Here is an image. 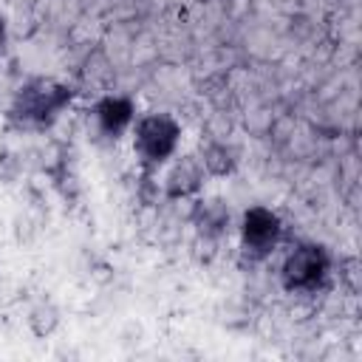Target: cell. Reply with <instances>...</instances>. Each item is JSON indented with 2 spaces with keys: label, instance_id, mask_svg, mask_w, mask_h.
<instances>
[{
  "label": "cell",
  "instance_id": "obj_1",
  "mask_svg": "<svg viewBox=\"0 0 362 362\" xmlns=\"http://www.w3.org/2000/svg\"><path fill=\"white\" fill-rule=\"evenodd\" d=\"M178 136L181 127L175 124V119H170L167 113H150L133 124V150L147 167H158L175 153Z\"/></svg>",
  "mask_w": 362,
  "mask_h": 362
},
{
  "label": "cell",
  "instance_id": "obj_2",
  "mask_svg": "<svg viewBox=\"0 0 362 362\" xmlns=\"http://www.w3.org/2000/svg\"><path fill=\"white\" fill-rule=\"evenodd\" d=\"M71 102V88L51 82V79H37L31 85H25L14 102V119H20L23 124H48L65 105Z\"/></svg>",
  "mask_w": 362,
  "mask_h": 362
},
{
  "label": "cell",
  "instance_id": "obj_3",
  "mask_svg": "<svg viewBox=\"0 0 362 362\" xmlns=\"http://www.w3.org/2000/svg\"><path fill=\"white\" fill-rule=\"evenodd\" d=\"M331 269L328 252L317 243H300L283 263V286L288 291H314L322 286Z\"/></svg>",
  "mask_w": 362,
  "mask_h": 362
},
{
  "label": "cell",
  "instance_id": "obj_4",
  "mask_svg": "<svg viewBox=\"0 0 362 362\" xmlns=\"http://www.w3.org/2000/svg\"><path fill=\"white\" fill-rule=\"evenodd\" d=\"M280 232H283L280 218L266 206H252L240 218L243 252L255 260H263L266 255H272V249L280 243Z\"/></svg>",
  "mask_w": 362,
  "mask_h": 362
},
{
  "label": "cell",
  "instance_id": "obj_5",
  "mask_svg": "<svg viewBox=\"0 0 362 362\" xmlns=\"http://www.w3.org/2000/svg\"><path fill=\"white\" fill-rule=\"evenodd\" d=\"M93 119H96L99 133L116 141V139H122V136L133 127V122H136V107H133V102H130L127 96H105V99L96 102Z\"/></svg>",
  "mask_w": 362,
  "mask_h": 362
},
{
  "label": "cell",
  "instance_id": "obj_6",
  "mask_svg": "<svg viewBox=\"0 0 362 362\" xmlns=\"http://www.w3.org/2000/svg\"><path fill=\"white\" fill-rule=\"evenodd\" d=\"M204 175H206V173H204V167H201L198 158H192V156L178 158V161L173 164V170L167 173V181H164L167 198L184 201V198L198 195L201 187H204Z\"/></svg>",
  "mask_w": 362,
  "mask_h": 362
},
{
  "label": "cell",
  "instance_id": "obj_7",
  "mask_svg": "<svg viewBox=\"0 0 362 362\" xmlns=\"http://www.w3.org/2000/svg\"><path fill=\"white\" fill-rule=\"evenodd\" d=\"M195 226H198V235L206 238V240L221 238L226 232V226H229V206L221 198L201 201L195 206Z\"/></svg>",
  "mask_w": 362,
  "mask_h": 362
},
{
  "label": "cell",
  "instance_id": "obj_8",
  "mask_svg": "<svg viewBox=\"0 0 362 362\" xmlns=\"http://www.w3.org/2000/svg\"><path fill=\"white\" fill-rule=\"evenodd\" d=\"M201 167H204V173L206 175H212V178H226V175H232L235 173V167H238V153L226 144V141H209L204 150H201Z\"/></svg>",
  "mask_w": 362,
  "mask_h": 362
},
{
  "label": "cell",
  "instance_id": "obj_9",
  "mask_svg": "<svg viewBox=\"0 0 362 362\" xmlns=\"http://www.w3.org/2000/svg\"><path fill=\"white\" fill-rule=\"evenodd\" d=\"M59 322H62V317H59V308H57L54 303H48V300L37 303V305L28 311V331H31L37 339H45V337H51V334L59 328Z\"/></svg>",
  "mask_w": 362,
  "mask_h": 362
},
{
  "label": "cell",
  "instance_id": "obj_10",
  "mask_svg": "<svg viewBox=\"0 0 362 362\" xmlns=\"http://www.w3.org/2000/svg\"><path fill=\"white\" fill-rule=\"evenodd\" d=\"M3 42H6V23H3V17H0V48H3Z\"/></svg>",
  "mask_w": 362,
  "mask_h": 362
}]
</instances>
